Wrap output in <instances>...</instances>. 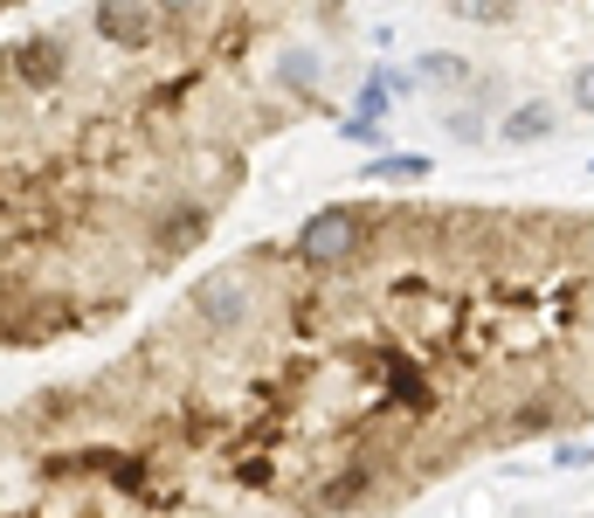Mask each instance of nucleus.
Masks as SVG:
<instances>
[{
  "mask_svg": "<svg viewBox=\"0 0 594 518\" xmlns=\"http://www.w3.org/2000/svg\"><path fill=\"white\" fill-rule=\"evenodd\" d=\"M346 0H90L8 42V339L180 263L249 152L332 111Z\"/></svg>",
  "mask_w": 594,
  "mask_h": 518,
  "instance_id": "obj_1",
  "label": "nucleus"
},
{
  "mask_svg": "<svg viewBox=\"0 0 594 518\" xmlns=\"http://www.w3.org/2000/svg\"><path fill=\"white\" fill-rule=\"evenodd\" d=\"M539 132H553V111H547V104H532V111L505 118V139H511V145H519V139H539Z\"/></svg>",
  "mask_w": 594,
  "mask_h": 518,
  "instance_id": "obj_2",
  "label": "nucleus"
},
{
  "mask_svg": "<svg viewBox=\"0 0 594 518\" xmlns=\"http://www.w3.org/2000/svg\"><path fill=\"white\" fill-rule=\"evenodd\" d=\"M422 173H429V160H380L367 180H422Z\"/></svg>",
  "mask_w": 594,
  "mask_h": 518,
  "instance_id": "obj_3",
  "label": "nucleus"
},
{
  "mask_svg": "<svg viewBox=\"0 0 594 518\" xmlns=\"http://www.w3.org/2000/svg\"><path fill=\"white\" fill-rule=\"evenodd\" d=\"M574 104H581V111H594V69H581V84H574Z\"/></svg>",
  "mask_w": 594,
  "mask_h": 518,
  "instance_id": "obj_4",
  "label": "nucleus"
}]
</instances>
